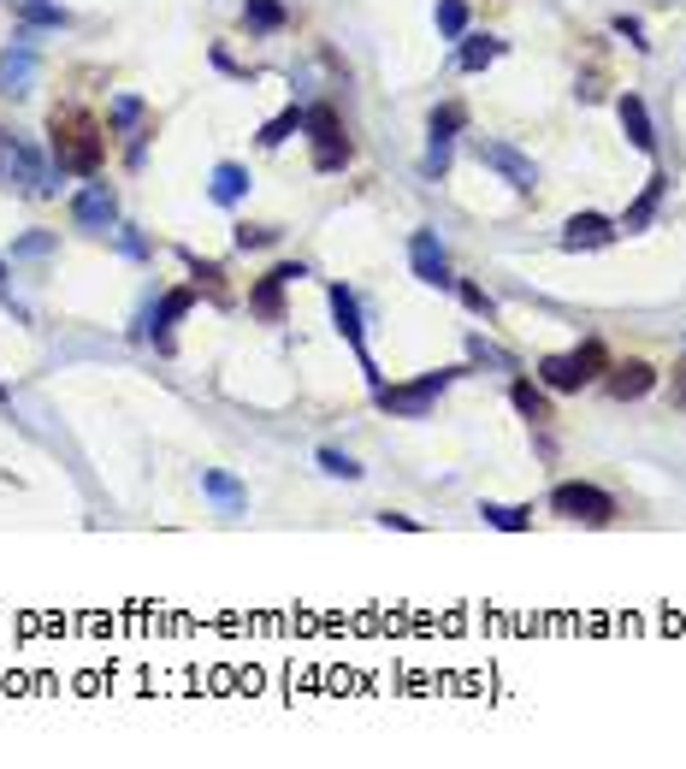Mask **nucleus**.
Returning a JSON list of instances; mask_svg holds the SVG:
<instances>
[{
    "label": "nucleus",
    "instance_id": "obj_1",
    "mask_svg": "<svg viewBox=\"0 0 686 769\" xmlns=\"http://www.w3.org/2000/svg\"><path fill=\"white\" fill-rule=\"evenodd\" d=\"M107 137H113V131H107L96 113H84V107H53V119H48L53 166H60V172H77V178H96V172H101Z\"/></svg>",
    "mask_w": 686,
    "mask_h": 769
},
{
    "label": "nucleus",
    "instance_id": "obj_2",
    "mask_svg": "<svg viewBox=\"0 0 686 769\" xmlns=\"http://www.w3.org/2000/svg\"><path fill=\"white\" fill-rule=\"evenodd\" d=\"M603 373H610V349H603L598 337H586L581 349H569V356H545L539 361V380H545V390H557V397H574V390L598 385Z\"/></svg>",
    "mask_w": 686,
    "mask_h": 769
},
{
    "label": "nucleus",
    "instance_id": "obj_3",
    "mask_svg": "<svg viewBox=\"0 0 686 769\" xmlns=\"http://www.w3.org/2000/svg\"><path fill=\"white\" fill-rule=\"evenodd\" d=\"M456 385V368H438V373H421V380H409V385H373V402H379L385 414H397V421H421L426 409L444 397V390Z\"/></svg>",
    "mask_w": 686,
    "mask_h": 769
},
{
    "label": "nucleus",
    "instance_id": "obj_4",
    "mask_svg": "<svg viewBox=\"0 0 686 769\" xmlns=\"http://www.w3.org/2000/svg\"><path fill=\"white\" fill-rule=\"evenodd\" d=\"M302 131H308V148H314V172H344L349 166V137H344V119L332 113L326 101L302 107Z\"/></svg>",
    "mask_w": 686,
    "mask_h": 769
},
{
    "label": "nucleus",
    "instance_id": "obj_5",
    "mask_svg": "<svg viewBox=\"0 0 686 769\" xmlns=\"http://www.w3.org/2000/svg\"><path fill=\"white\" fill-rule=\"evenodd\" d=\"M550 516L581 521V528H610L615 497L598 492V485H586V480H562V485H550Z\"/></svg>",
    "mask_w": 686,
    "mask_h": 769
},
{
    "label": "nucleus",
    "instance_id": "obj_6",
    "mask_svg": "<svg viewBox=\"0 0 686 769\" xmlns=\"http://www.w3.org/2000/svg\"><path fill=\"white\" fill-rule=\"evenodd\" d=\"M0 178H7V190H18V196H53L48 160L18 137H0Z\"/></svg>",
    "mask_w": 686,
    "mask_h": 769
},
{
    "label": "nucleus",
    "instance_id": "obj_7",
    "mask_svg": "<svg viewBox=\"0 0 686 769\" xmlns=\"http://www.w3.org/2000/svg\"><path fill=\"white\" fill-rule=\"evenodd\" d=\"M479 166H491L497 178H503L509 190H521V196L539 190V166H533L527 154H515L509 142H491V137H486V142H479Z\"/></svg>",
    "mask_w": 686,
    "mask_h": 769
},
{
    "label": "nucleus",
    "instance_id": "obj_8",
    "mask_svg": "<svg viewBox=\"0 0 686 769\" xmlns=\"http://www.w3.org/2000/svg\"><path fill=\"white\" fill-rule=\"evenodd\" d=\"M107 131L130 137L125 160H130V166H142V142L154 137V131H148V107H142V96H113V101H107Z\"/></svg>",
    "mask_w": 686,
    "mask_h": 769
},
{
    "label": "nucleus",
    "instance_id": "obj_9",
    "mask_svg": "<svg viewBox=\"0 0 686 769\" xmlns=\"http://www.w3.org/2000/svg\"><path fill=\"white\" fill-rule=\"evenodd\" d=\"M326 302H332V320H338V337L356 349V361L367 368V380L379 385V373H373V356H367V337H361V302H356V290H349V285H332Z\"/></svg>",
    "mask_w": 686,
    "mask_h": 769
},
{
    "label": "nucleus",
    "instance_id": "obj_10",
    "mask_svg": "<svg viewBox=\"0 0 686 769\" xmlns=\"http://www.w3.org/2000/svg\"><path fill=\"white\" fill-rule=\"evenodd\" d=\"M296 278H308V273H302V261L273 266V273H266L261 285L249 290V314H261V320H285V290L296 285Z\"/></svg>",
    "mask_w": 686,
    "mask_h": 769
},
{
    "label": "nucleus",
    "instance_id": "obj_11",
    "mask_svg": "<svg viewBox=\"0 0 686 769\" xmlns=\"http://www.w3.org/2000/svg\"><path fill=\"white\" fill-rule=\"evenodd\" d=\"M72 220H77V232H107V225H119V196L107 184H84L72 196Z\"/></svg>",
    "mask_w": 686,
    "mask_h": 769
},
{
    "label": "nucleus",
    "instance_id": "obj_12",
    "mask_svg": "<svg viewBox=\"0 0 686 769\" xmlns=\"http://www.w3.org/2000/svg\"><path fill=\"white\" fill-rule=\"evenodd\" d=\"M409 266H414V278H421V285H438V290L456 285V278H450V261H444L438 232H414V237H409Z\"/></svg>",
    "mask_w": 686,
    "mask_h": 769
},
{
    "label": "nucleus",
    "instance_id": "obj_13",
    "mask_svg": "<svg viewBox=\"0 0 686 769\" xmlns=\"http://www.w3.org/2000/svg\"><path fill=\"white\" fill-rule=\"evenodd\" d=\"M190 308H196V290L184 285V290H166V296H160V308L148 314V337H154L160 356H172V326H178V320L190 314Z\"/></svg>",
    "mask_w": 686,
    "mask_h": 769
},
{
    "label": "nucleus",
    "instance_id": "obj_14",
    "mask_svg": "<svg viewBox=\"0 0 686 769\" xmlns=\"http://www.w3.org/2000/svg\"><path fill=\"white\" fill-rule=\"evenodd\" d=\"M651 385H657V368H651V361H615V368L603 373V390H610L615 402H639Z\"/></svg>",
    "mask_w": 686,
    "mask_h": 769
},
{
    "label": "nucleus",
    "instance_id": "obj_15",
    "mask_svg": "<svg viewBox=\"0 0 686 769\" xmlns=\"http://www.w3.org/2000/svg\"><path fill=\"white\" fill-rule=\"evenodd\" d=\"M615 232H622V225L603 220V213H574V220L562 225V249H610Z\"/></svg>",
    "mask_w": 686,
    "mask_h": 769
},
{
    "label": "nucleus",
    "instance_id": "obj_16",
    "mask_svg": "<svg viewBox=\"0 0 686 769\" xmlns=\"http://www.w3.org/2000/svg\"><path fill=\"white\" fill-rule=\"evenodd\" d=\"M30 84H36V48L12 42L0 53V96H30Z\"/></svg>",
    "mask_w": 686,
    "mask_h": 769
},
{
    "label": "nucleus",
    "instance_id": "obj_17",
    "mask_svg": "<svg viewBox=\"0 0 686 769\" xmlns=\"http://www.w3.org/2000/svg\"><path fill=\"white\" fill-rule=\"evenodd\" d=\"M663 196H669V172H651V178H645V190L634 196V208L622 213V232H645V225L657 220V208H663Z\"/></svg>",
    "mask_w": 686,
    "mask_h": 769
},
{
    "label": "nucleus",
    "instance_id": "obj_18",
    "mask_svg": "<svg viewBox=\"0 0 686 769\" xmlns=\"http://www.w3.org/2000/svg\"><path fill=\"white\" fill-rule=\"evenodd\" d=\"M201 492H208L213 504L225 509V516H244V509H249L244 480H237V474H225V468H208V474H201Z\"/></svg>",
    "mask_w": 686,
    "mask_h": 769
},
{
    "label": "nucleus",
    "instance_id": "obj_19",
    "mask_svg": "<svg viewBox=\"0 0 686 769\" xmlns=\"http://www.w3.org/2000/svg\"><path fill=\"white\" fill-rule=\"evenodd\" d=\"M208 196L220 201V208H237V201L249 196V172L237 166V160H220V166H213V178H208Z\"/></svg>",
    "mask_w": 686,
    "mask_h": 769
},
{
    "label": "nucleus",
    "instance_id": "obj_20",
    "mask_svg": "<svg viewBox=\"0 0 686 769\" xmlns=\"http://www.w3.org/2000/svg\"><path fill=\"white\" fill-rule=\"evenodd\" d=\"M615 119H622L627 142H634L639 154H651L657 137H651V113H645V101H639V96H622V101H615Z\"/></svg>",
    "mask_w": 686,
    "mask_h": 769
},
{
    "label": "nucleus",
    "instance_id": "obj_21",
    "mask_svg": "<svg viewBox=\"0 0 686 769\" xmlns=\"http://www.w3.org/2000/svg\"><path fill=\"white\" fill-rule=\"evenodd\" d=\"M244 24L261 30V36H273V30L290 24V12H285V0H244Z\"/></svg>",
    "mask_w": 686,
    "mask_h": 769
},
{
    "label": "nucleus",
    "instance_id": "obj_22",
    "mask_svg": "<svg viewBox=\"0 0 686 769\" xmlns=\"http://www.w3.org/2000/svg\"><path fill=\"white\" fill-rule=\"evenodd\" d=\"M497 53H503V42H497V36H462V48H456V65H462V72H486Z\"/></svg>",
    "mask_w": 686,
    "mask_h": 769
},
{
    "label": "nucleus",
    "instance_id": "obj_23",
    "mask_svg": "<svg viewBox=\"0 0 686 769\" xmlns=\"http://www.w3.org/2000/svg\"><path fill=\"white\" fill-rule=\"evenodd\" d=\"M479 516H486L497 533H527L533 528V509H515V504H479Z\"/></svg>",
    "mask_w": 686,
    "mask_h": 769
},
{
    "label": "nucleus",
    "instance_id": "obj_24",
    "mask_svg": "<svg viewBox=\"0 0 686 769\" xmlns=\"http://www.w3.org/2000/svg\"><path fill=\"white\" fill-rule=\"evenodd\" d=\"M433 18H438V36L462 42V36H467V0H438V7H433Z\"/></svg>",
    "mask_w": 686,
    "mask_h": 769
},
{
    "label": "nucleus",
    "instance_id": "obj_25",
    "mask_svg": "<svg viewBox=\"0 0 686 769\" xmlns=\"http://www.w3.org/2000/svg\"><path fill=\"white\" fill-rule=\"evenodd\" d=\"M184 266L196 273V290H208L213 302H232V290H225V273L213 261H196V255H184Z\"/></svg>",
    "mask_w": 686,
    "mask_h": 769
},
{
    "label": "nucleus",
    "instance_id": "obj_26",
    "mask_svg": "<svg viewBox=\"0 0 686 769\" xmlns=\"http://www.w3.org/2000/svg\"><path fill=\"white\" fill-rule=\"evenodd\" d=\"M509 397H515V409L527 414L533 426H545L550 421V402H545V390L539 385H527V380H515V390H509Z\"/></svg>",
    "mask_w": 686,
    "mask_h": 769
},
{
    "label": "nucleus",
    "instance_id": "obj_27",
    "mask_svg": "<svg viewBox=\"0 0 686 769\" xmlns=\"http://www.w3.org/2000/svg\"><path fill=\"white\" fill-rule=\"evenodd\" d=\"M290 131H302V107H285L278 119H266L261 125V148H278V142H290Z\"/></svg>",
    "mask_w": 686,
    "mask_h": 769
},
{
    "label": "nucleus",
    "instance_id": "obj_28",
    "mask_svg": "<svg viewBox=\"0 0 686 769\" xmlns=\"http://www.w3.org/2000/svg\"><path fill=\"white\" fill-rule=\"evenodd\" d=\"M462 125H467V107L462 101H444V107H433V119H426V131H433V137H456Z\"/></svg>",
    "mask_w": 686,
    "mask_h": 769
},
{
    "label": "nucleus",
    "instance_id": "obj_29",
    "mask_svg": "<svg viewBox=\"0 0 686 769\" xmlns=\"http://www.w3.org/2000/svg\"><path fill=\"white\" fill-rule=\"evenodd\" d=\"M450 154H456L450 137H433V142H426V160H421L426 178H444V172H450Z\"/></svg>",
    "mask_w": 686,
    "mask_h": 769
},
{
    "label": "nucleus",
    "instance_id": "obj_30",
    "mask_svg": "<svg viewBox=\"0 0 686 769\" xmlns=\"http://www.w3.org/2000/svg\"><path fill=\"white\" fill-rule=\"evenodd\" d=\"M320 468H326V474H338V480H361V462H356V456H344V450H332V444L320 450Z\"/></svg>",
    "mask_w": 686,
    "mask_h": 769
},
{
    "label": "nucleus",
    "instance_id": "obj_31",
    "mask_svg": "<svg viewBox=\"0 0 686 769\" xmlns=\"http://www.w3.org/2000/svg\"><path fill=\"white\" fill-rule=\"evenodd\" d=\"M237 249H273V243H278V232H273V225H237Z\"/></svg>",
    "mask_w": 686,
    "mask_h": 769
},
{
    "label": "nucleus",
    "instance_id": "obj_32",
    "mask_svg": "<svg viewBox=\"0 0 686 769\" xmlns=\"http://www.w3.org/2000/svg\"><path fill=\"white\" fill-rule=\"evenodd\" d=\"M24 18H30V24H53V30H60V24H65V7H48V0H24Z\"/></svg>",
    "mask_w": 686,
    "mask_h": 769
},
{
    "label": "nucleus",
    "instance_id": "obj_33",
    "mask_svg": "<svg viewBox=\"0 0 686 769\" xmlns=\"http://www.w3.org/2000/svg\"><path fill=\"white\" fill-rule=\"evenodd\" d=\"M467 356H474V361H491V368H515V361H509L503 349H491L486 337H467Z\"/></svg>",
    "mask_w": 686,
    "mask_h": 769
},
{
    "label": "nucleus",
    "instance_id": "obj_34",
    "mask_svg": "<svg viewBox=\"0 0 686 769\" xmlns=\"http://www.w3.org/2000/svg\"><path fill=\"white\" fill-rule=\"evenodd\" d=\"M462 302H467V308H474V314H479V320H491V314H497V302H491V296H486V290H479V285H462Z\"/></svg>",
    "mask_w": 686,
    "mask_h": 769
},
{
    "label": "nucleus",
    "instance_id": "obj_35",
    "mask_svg": "<svg viewBox=\"0 0 686 769\" xmlns=\"http://www.w3.org/2000/svg\"><path fill=\"white\" fill-rule=\"evenodd\" d=\"M48 249H53V237H48V232H30V237L12 243V255H48Z\"/></svg>",
    "mask_w": 686,
    "mask_h": 769
},
{
    "label": "nucleus",
    "instance_id": "obj_36",
    "mask_svg": "<svg viewBox=\"0 0 686 769\" xmlns=\"http://www.w3.org/2000/svg\"><path fill=\"white\" fill-rule=\"evenodd\" d=\"M379 528H397V533H421V521H414V516H391V509H385V516H379Z\"/></svg>",
    "mask_w": 686,
    "mask_h": 769
},
{
    "label": "nucleus",
    "instance_id": "obj_37",
    "mask_svg": "<svg viewBox=\"0 0 686 769\" xmlns=\"http://www.w3.org/2000/svg\"><path fill=\"white\" fill-rule=\"evenodd\" d=\"M119 249H125L130 261H142V255H148V243H142L137 232H119Z\"/></svg>",
    "mask_w": 686,
    "mask_h": 769
},
{
    "label": "nucleus",
    "instance_id": "obj_38",
    "mask_svg": "<svg viewBox=\"0 0 686 769\" xmlns=\"http://www.w3.org/2000/svg\"><path fill=\"white\" fill-rule=\"evenodd\" d=\"M669 402H675V409H686V361L675 368V385H669Z\"/></svg>",
    "mask_w": 686,
    "mask_h": 769
},
{
    "label": "nucleus",
    "instance_id": "obj_39",
    "mask_svg": "<svg viewBox=\"0 0 686 769\" xmlns=\"http://www.w3.org/2000/svg\"><path fill=\"white\" fill-rule=\"evenodd\" d=\"M615 30H622L634 48H645V42H639V36H645V30H639V18H615Z\"/></svg>",
    "mask_w": 686,
    "mask_h": 769
},
{
    "label": "nucleus",
    "instance_id": "obj_40",
    "mask_svg": "<svg viewBox=\"0 0 686 769\" xmlns=\"http://www.w3.org/2000/svg\"><path fill=\"white\" fill-rule=\"evenodd\" d=\"M0 285H7V261H0Z\"/></svg>",
    "mask_w": 686,
    "mask_h": 769
}]
</instances>
